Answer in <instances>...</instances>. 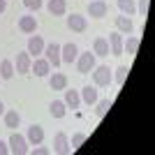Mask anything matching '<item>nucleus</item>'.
<instances>
[{
  "label": "nucleus",
  "instance_id": "9d476101",
  "mask_svg": "<svg viewBox=\"0 0 155 155\" xmlns=\"http://www.w3.org/2000/svg\"><path fill=\"white\" fill-rule=\"evenodd\" d=\"M107 42H109V51L114 53V56H123V35H120V32H111L109 35V39H107Z\"/></svg>",
  "mask_w": 155,
  "mask_h": 155
},
{
  "label": "nucleus",
  "instance_id": "bb28decb",
  "mask_svg": "<svg viewBox=\"0 0 155 155\" xmlns=\"http://www.w3.org/2000/svg\"><path fill=\"white\" fill-rule=\"evenodd\" d=\"M127 65H120V67H116V74H114V81H116V86H123V81H125V77H127Z\"/></svg>",
  "mask_w": 155,
  "mask_h": 155
},
{
  "label": "nucleus",
  "instance_id": "f8f14e48",
  "mask_svg": "<svg viewBox=\"0 0 155 155\" xmlns=\"http://www.w3.org/2000/svg\"><path fill=\"white\" fill-rule=\"evenodd\" d=\"M26 51L30 53V56H35V58L44 51V39H42V35H32V37L28 39V49Z\"/></svg>",
  "mask_w": 155,
  "mask_h": 155
},
{
  "label": "nucleus",
  "instance_id": "7c9ffc66",
  "mask_svg": "<svg viewBox=\"0 0 155 155\" xmlns=\"http://www.w3.org/2000/svg\"><path fill=\"white\" fill-rule=\"evenodd\" d=\"M51 153V148H46V146H35V148H32V155H49Z\"/></svg>",
  "mask_w": 155,
  "mask_h": 155
},
{
  "label": "nucleus",
  "instance_id": "dca6fc26",
  "mask_svg": "<svg viewBox=\"0 0 155 155\" xmlns=\"http://www.w3.org/2000/svg\"><path fill=\"white\" fill-rule=\"evenodd\" d=\"M116 28L120 35H132V30H134V23H132V19L130 16H116Z\"/></svg>",
  "mask_w": 155,
  "mask_h": 155
},
{
  "label": "nucleus",
  "instance_id": "4468645a",
  "mask_svg": "<svg viewBox=\"0 0 155 155\" xmlns=\"http://www.w3.org/2000/svg\"><path fill=\"white\" fill-rule=\"evenodd\" d=\"M49 86H51V91H65L67 88V77L63 72H53L49 77Z\"/></svg>",
  "mask_w": 155,
  "mask_h": 155
},
{
  "label": "nucleus",
  "instance_id": "c85d7f7f",
  "mask_svg": "<svg viewBox=\"0 0 155 155\" xmlns=\"http://www.w3.org/2000/svg\"><path fill=\"white\" fill-rule=\"evenodd\" d=\"M148 7H150V0H139L137 2V12L141 16H148Z\"/></svg>",
  "mask_w": 155,
  "mask_h": 155
},
{
  "label": "nucleus",
  "instance_id": "9b49d317",
  "mask_svg": "<svg viewBox=\"0 0 155 155\" xmlns=\"http://www.w3.org/2000/svg\"><path fill=\"white\" fill-rule=\"evenodd\" d=\"M30 72H35V77H49V72H51V65L46 58H35L30 65Z\"/></svg>",
  "mask_w": 155,
  "mask_h": 155
},
{
  "label": "nucleus",
  "instance_id": "a211bd4d",
  "mask_svg": "<svg viewBox=\"0 0 155 155\" xmlns=\"http://www.w3.org/2000/svg\"><path fill=\"white\" fill-rule=\"evenodd\" d=\"M46 9L53 14V16H63L67 12V0H49L46 2Z\"/></svg>",
  "mask_w": 155,
  "mask_h": 155
},
{
  "label": "nucleus",
  "instance_id": "f3484780",
  "mask_svg": "<svg viewBox=\"0 0 155 155\" xmlns=\"http://www.w3.org/2000/svg\"><path fill=\"white\" fill-rule=\"evenodd\" d=\"M79 95H81V102H86L88 107H93V104H95L97 100H100V97H97V91H95V86H84Z\"/></svg>",
  "mask_w": 155,
  "mask_h": 155
},
{
  "label": "nucleus",
  "instance_id": "5701e85b",
  "mask_svg": "<svg viewBox=\"0 0 155 155\" xmlns=\"http://www.w3.org/2000/svg\"><path fill=\"white\" fill-rule=\"evenodd\" d=\"M2 116H5V127H9V130H16V127H19V123H21V116H19V114H16L14 109L5 111Z\"/></svg>",
  "mask_w": 155,
  "mask_h": 155
},
{
  "label": "nucleus",
  "instance_id": "a878e982",
  "mask_svg": "<svg viewBox=\"0 0 155 155\" xmlns=\"http://www.w3.org/2000/svg\"><path fill=\"white\" fill-rule=\"evenodd\" d=\"M93 107H95V116L97 118H104V114L111 109V100H97Z\"/></svg>",
  "mask_w": 155,
  "mask_h": 155
},
{
  "label": "nucleus",
  "instance_id": "7ed1b4c3",
  "mask_svg": "<svg viewBox=\"0 0 155 155\" xmlns=\"http://www.w3.org/2000/svg\"><path fill=\"white\" fill-rule=\"evenodd\" d=\"M91 74H93V84L100 86V88L111 84V70L107 67V65H95Z\"/></svg>",
  "mask_w": 155,
  "mask_h": 155
},
{
  "label": "nucleus",
  "instance_id": "473e14b6",
  "mask_svg": "<svg viewBox=\"0 0 155 155\" xmlns=\"http://www.w3.org/2000/svg\"><path fill=\"white\" fill-rule=\"evenodd\" d=\"M5 9H7V0H0V14L5 12Z\"/></svg>",
  "mask_w": 155,
  "mask_h": 155
},
{
  "label": "nucleus",
  "instance_id": "6ab92c4d",
  "mask_svg": "<svg viewBox=\"0 0 155 155\" xmlns=\"http://www.w3.org/2000/svg\"><path fill=\"white\" fill-rule=\"evenodd\" d=\"M70 109H79L81 107V95H79V91H67L65 88V100H63Z\"/></svg>",
  "mask_w": 155,
  "mask_h": 155
},
{
  "label": "nucleus",
  "instance_id": "20e7f679",
  "mask_svg": "<svg viewBox=\"0 0 155 155\" xmlns=\"http://www.w3.org/2000/svg\"><path fill=\"white\" fill-rule=\"evenodd\" d=\"M44 58L49 60V65H53V67H60L63 65V60H60V44H56V42H51V44H44Z\"/></svg>",
  "mask_w": 155,
  "mask_h": 155
},
{
  "label": "nucleus",
  "instance_id": "72a5a7b5",
  "mask_svg": "<svg viewBox=\"0 0 155 155\" xmlns=\"http://www.w3.org/2000/svg\"><path fill=\"white\" fill-rule=\"evenodd\" d=\"M5 114V104H2V100H0V116Z\"/></svg>",
  "mask_w": 155,
  "mask_h": 155
},
{
  "label": "nucleus",
  "instance_id": "ddd939ff",
  "mask_svg": "<svg viewBox=\"0 0 155 155\" xmlns=\"http://www.w3.org/2000/svg\"><path fill=\"white\" fill-rule=\"evenodd\" d=\"M26 139H28V143H32V146L42 143V141H44V130H42V125H30Z\"/></svg>",
  "mask_w": 155,
  "mask_h": 155
},
{
  "label": "nucleus",
  "instance_id": "cd10ccee",
  "mask_svg": "<svg viewBox=\"0 0 155 155\" xmlns=\"http://www.w3.org/2000/svg\"><path fill=\"white\" fill-rule=\"evenodd\" d=\"M86 139H88V137H86V134H84V132H77V134L72 137V143H70V146H72V150H77V148H79V146H81V143H84V141H86Z\"/></svg>",
  "mask_w": 155,
  "mask_h": 155
},
{
  "label": "nucleus",
  "instance_id": "6e6552de",
  "mask_svg": "<svg viewBox=\"0 0 155 155\" xmlns=\"http://www.w3.org/2000/svg\"><path fill=\"white\" fill-rule=\"evenodd\" d=\"M107 12H109V5H107L104 0H91V5H88V16L102 19V16H107Z\"/></svg>",
  "mask_w": 155,
  "mask_h": 155
},
{
  "label": "nucleus",
  "instance_id": "1a4fd4ad",
  "mask_svg": "<svg viewBox=\"0 0 155 155\" xmlns=\"http://www.w3.org/2000/svg\"><path fill=\"white\" fill-rule=\"evenodd\" d=\"M67 28L74 30V32H86L88 21H86V16H81V14H72V16H67Z\"/></svg>",
  "mask_w": 155,
  "mask_h": 155
},
{
  "label": "nucleus",
  "instance_id": "b1692460",
  "mask_svg": "<svg viewBox=\"0 0 155 155\" xmlns=\"http://www.w3.org/2000/svg\"><path fill=\"white\" fill-rule=\"evenodd\" d=\"M118 9L125 16H132V14H137V2L134 0H118Z\"/></svg>",
  "mask_w": 155,
  "mask_h": 155
},
{
  "label": "nucleus",
  "instance_id": "c756f323",
  "mask_svg": "<svg viewBox=\"0 0 155 155\" xmlns=\"http://www.w3.org/2000/svg\"><path fill=\"white\" fill-rule=\"evenodd\" d=\"M23 5H26L28 9H35V12H37V9H42V0H23Z\"/></svg>",
  "mask_w": 155,
  "mask_h": 155
},
{
  "label": "nucleus",
  "instance_id": "2eb2a0df",
  "mask_svg": "<svg viewBox=\"0 0 155 155\" xmlns=\"http://www.w3.org/2000/svg\"><path fill=\"white\" fill-rule=\"evenodd\" d=\"M19 30L26 32V35H32L37 30V19L35 16H21L19 19Z\"/></svg>",
  "mask_w": 155,
  "mask_h": 155
},
{
  "label": "nucleus",
  "instance_id": "4be33fe9",
  "mask_svg": "<svg viewBox=\"0 0 155 155\" xmlns=\"http://www.w3.org/2000/svg\"><path fill=\"white\" fill-rule=\"evenodd\" d=\"M139 44H141L139 37H127V39H123V51H127V56H137Z\"/></svg>",
  "mask_w": 155,
  "mask_h": 155
},
{
  "label": "nucleus",
  "instance_id": "f257e3e1",
  "mask_svg": "<svg viewBox=\"0 0 155 155\" xmlns=\"http://www.w3.org/2000/svg\"><path fill=\"white\" fill-rule=\"evenodd\" d=\"M77 70H79V74H91L93 72V67H95V53L93 51H79V56H77Z\"/></svg>",
  "mask_w": 155,
  "mask_h": 155
},
{
  "label": "nucleus",
  "instance_id": "39448f33",
  "mask_svg": "<svg viewBox=\"0 0 155 155\" xmlns=\"http://www.w3.org/2000/svg\"><path fill=\"white\" fill-rule=\"evenodd\" d=\"M30 65H32V56L28 51H21L16 56V63H14V72L16 74H30Z\"/></svg>",
  "mask_w": 155,
  "mask_h": 155
},
{
  "label": "nucleus",
  "instance_id": "aec40b11",
  "mask_svg": "<svg viewBox=\"0 0 155 155\" xmlns=\"http://www.w3.org/2000/svg\"><path fill=\"white\" fill-rule=\"evenodd\" d=\"M49 111H51L53 118H65V114H67V104H65L63 100H53V102L49 104Z\"/></svg>",
  "mask_w": 155,
  "mask_h": 155
},
{
  "label": "nucleus",
  "instance_id": "2f4dec72",
  "mask_svg": "<svg viewBox=\"0 0 155 155\" xmlns=\"http://www.w3.org/2000/svg\"><path fill=\"white\" fill-rule=\"evenodd\" d=\"M7 153H9V146H7V141L0 139V155H7Z\"/></svg>",
  "mask_w": 155,
  "mask_h": 155
},
{
  "label": "nucleus",
  "instance_id": "f03ea898",
  "mask_svg": "<svg viewBox=\"0 0 155 155\" xmlns=\"http://www.w3.org/2000/svg\"><path fill=\"white\" fill-rule=\"evenodd\" d=\"M7 146H9V153L14 155H26L28 150V139L23 134H19V132H14L12 137H9V141H7Z\"/></svg>",
  "mask_w": 155,
  "mask_h": 155
},
{
  "label": "nucleus",
  "instance_id": "423d86ee",
  "mask_svg": "<svg viewBox=\"0 0 155 155\" xmlns=\"http://www.w3.org/2000/svg\"><path fill=\"white\" fill-rule=\"evenodd\" d=\"M70 150H72V146H70V139H67V134H65V132H58V134H56V139H53V148H51V153L67 155Z\"/></svg>",
  "mask_w": 155,
  "mask_h": 155
},
{
  "label": "nucleus",
  "instance_id": "393cba45",
  "mask_svg": "<svg viewBox=\"0 0 155 155\" xmlns=\"http://www.w3.org/2000/svg\"><path fill=\"white\" fill-rule=\"evenodd\" d=\"M14 77V63L12 60H0V79H12Z\"/></svg>",
  "mask_w": 155,
  "mask_h": 155
},
{
  "label": "nucleus",
  "instance_id": "412c9836",
  "mask_svg": "<svg viewBox=\"0 0 155 155\" xmlns=\"http://www.w3.org/2000/svg\"><path fill=\"white\" fill-rule=\"evenodd\" d=\"M93 53H95V56H109V42H107V39L104 37H97L95 42H93Z\"/></svg>",
  "mask_w": 155,
  "mask_h": 155
},
{
  "label": "nucleus",
  "instance_id": "0eeeda50",
  "mask_svg": "<svg viewBox=\"0 0 155 155\" xmlns=\"http://www.w3.org/2000/svg\"><path fill=\"white\" fill-rule=\"evenodd\" d=\"M77 56H79V46L74 44V42H67V44H63L60 46V60L63 63H74L77 60Z\"/></svg>",
  "mask_w": 155,
  "mask_h": 155
}]
</instances>
